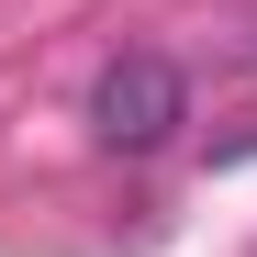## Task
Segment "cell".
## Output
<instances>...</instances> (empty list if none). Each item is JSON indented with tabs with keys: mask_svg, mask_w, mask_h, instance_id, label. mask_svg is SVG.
<instances>
[{
	"mask_svg": "<svg viewBox=\"0 0 257 257\" xmlns=\"http://www.w3.org/2000/svg\"><path fill=\"white\" fill-rule=\"evenodd\" d=\"M179 123H190V78L168 67V56L135 45V56H112V67L90 78V135H101L112 157H157Z\"/></svg>",
	"mask_w": 257,
	"mask_h": 257,
	"instance_id": "obj_1",
	"label": "cell"
}]
</instances>
